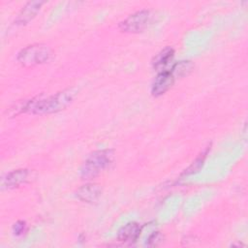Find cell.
Returning a JSON list of instances; mask_svg holds the SVG:
<instances>
[{"label":"cell","instance_id":"13","mask_svg":"<svg viewBox=\"0 0 248 248\" xmlns=\"http://www.w3.org/2000/svg\"><path fill=\"white\" fill-rule=\"evenodd\" d=\"M162 240H163V235L161 234V232H154L153 233H151L148 236L146 244L148 246H157L162 242Z\"/></svg>","mask_w":248,"mask_h":248},{"label":"cell","instance_id":"1","mask_svg":"<svg viewBox=\"0 0 248 248\" xmlns=\"http://www.w3.org/2000/svg\"><path fill=\"white\" fill-rule=\"evenodd\" d=\"M75 95L76 90L68 88L46 98H34L24 102V112L44 114L60 111L71 104Z\"/></svg>","mask_w":248,"mask_h":248},{"label":"cell","instance_id":"14","mask_svg":"<svg viewBox=\"0 0 248 248\" xmlns=\"http://www.w3.org/2000/svg\"><path fill=\"white\" fill-rule=\"evenodd\" d=\"M26 231V223L23 221H18L16 222L14 227H13V232L16 235H20L23 234Z\"/></svg>","mask_w":248,"mask_h":248},{"label":"cell","instance_id":"10","mask_svg":"<svg viewBox=\"0 0 248 248\" xmlns=\"http://www.w3.org/2000/svg\"><path fill=\"white\" fill-rule=\"evenodd\" d=\"M173 54H174V50L170 46L160 50L152 60L153 68L157 70L164 68L166 65L170 63V61H171Z\"/></svg>","mask_w":248,"mask_h":248},{"label":"cell","instance_id":"6","mask_svg":"<svg viewBox=\"0 0 248 248\" xmlns=\"http://www.w3.org/2000/svg\"><path fill=\"white\" fill-rule=\"evenodd\" d=\"M29 175V170L26 169H18L7 173L1 181L2 188L6 189H15L19 187L21 184H24Z\"/></svg>","mask_w":248,"mask_h":248},{"label":"cell","instance_id":"3","mask_svg":"<svg viewBox=\"0 0 248 248\" xmlns=\"http://www.w3.org/2000/svg\"><path fill=\"white\" fill-rule=\"evenodd\" d=\"M50 47L44 44H33L23 47L17 54V61L24 67H33L47 62L51 57Z\"/></svg>","mask_w":248,"mask_h":248},{"label":"cell","instance_id":"2","mask_svg":"<svg viewBox=\"0 0 248 248\" xmlns=\"http://www.w3.org/2000/svg\"><path fill=\"white\" fill-rule=\"evenodd\" d=\"M112 159L113 152L109 149L94 151L88 156L81 167V177L83 179H91L96 177L111 164Z\"/></svg>","mask_w":248,"mask_h":248},{"label":"cell","instance_id":"5","mask_svg":"<svg viewBox=\"0 0 248 248\" xmlns=\"http://www.w3.org/2000/svg\"><path fill=\"white\" fill-rule=\"evenodd\" d=\"M174 80L175 78L170 71H161L153 81L151 88L152 95L155 97L163 95L173 85Z\"/></svg>","mask_w":248,"mask_h":248},{"label":"cell","instance_id":"12","mask_svg":"<svg viewBox=\"0 0 248 248\" xmlns=\"http://www.w3.org/2000/svg\"><path fill=\"white\" fill-rule=\"evenodd\" d=\"M194 68L191 61H179L175 63L171 69V73L174 78H182L187 76Z\"/></svg>","mask_w":248,"mask_h":248},{"label":"cell","instance_id":"11","mask_svg":"<svg viewBox=\"0 0 248 248\" xmlns=\"http://www.w3.org/2000/svg\"><path fill=\"white\" fill-rule=\"evenodd\" d=\"M208 150L209 148H206L203 152H202L197 158L195 161H193V163L182 172L181 176H187V175H191V174H194L196 172H198L203 166L204 164V161H205V158L208 154Z\"/></svg>","mask_w":248,"mask_h":248},{"label":"cell","instance_id":"8","mask_svg":"<svg viewBox=\"0 0 248 248\" xmlns=\"http://www.w3.org/2000/svg\"><path fill=\"white\" fill-rule=\"evenodd\" d=\"M102 194V187L96 183L82 185L76 191V197L84 202H95Z\"/></svg>","mask_w":248,"mask_h":248},{"label":"cell","instance_id":"9","mask_svg":"<svg viewBox=\"0 0 248 248\" xmlns=\"http://www.w3.org/2000/svg\"><path fill=\"white\" fill-rule=\"evenodd\" d=\"M43 1H30L19 12L16 18V24H26L31 21L41 10Z\"/></svg>","mask_w":248,"mask_h":248},{"label":"cell","instance_id":"4","mask_svg":"<svg viewBox=\"0 0 248 248\" xmlns=\"http://www.w3.org/2000/svg\"><path fill=\"white\" fill-rule=\"evenodd\" d=\"M151 12L148 10L138 11L130 15L119 23V29L126 33H140L143 31L151 21Z\"/></svg>","mask_w":248,"mask_h":248},{"label":"cell","instance_id":"7","mask_svg":"<svg viewBox=\"0 0 248 248\" xmlns=\"http://www.w3.org/2000/svg\"><path fill=\"white\" fill-rule=\"evenodd\" d=\"M141 232V226L136 222H130L124 225L118 232L117 238L120 242L126 244L135 243Z\"/></svg>","mask_w":248,"mask_h":248}]
</instances>
